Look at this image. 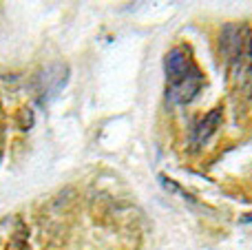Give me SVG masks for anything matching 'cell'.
<instances>
[{
    "label": "cell",
    "mask_w": 252,
    "mask_h": 250,
    "mask_svg": "<svg viewBox=\"0 0 252 250\" xmlns=\"http://www.w3.org/2000/svg\"><path fill=\"white\" fill-rule=\"evenodd\" d=\"M228 73H230L232 100L237 109H248L252 104V27L246 25L244 40L239 49L232 53V58L226 62Z\"/></svg>",
    "instance_id": "obj_1"
},
{
    "label": "cell",
    "mask_w": 252,
    "mask_h": 250,
    "mask_svg": "<svg viewBox=\"0 0 252 250\" xmlns=\"http://www.w3.org/2000/svg\"><path fill=\"white\" fill-rule=\"evenodd\" d=\"M204 82H206L204 73H201L199 69H195L192 73L184 75V78L177 80V82H168V91H166L168 102L170 104H177V106L190 104V102L199 95L201 89H204Z\"/></svg>",
    "instance_id": "obj_2"
},
{
    "label": "cell",
    "mask_w": 252,
    "mask_h": 250,
    "mask_svg": "<svg viewBox=\"0 0 252 250\" xmlns=\"http://www.w3.org/2000/svg\"><path fill=\"white\" fill-rule=\"evenodd\" d=\"M195 69H199V66L195 64L192 53L186 44H177V47H173L168 53H166L164 71H166V80H168V82H177V80H182L184 75L192 73Z\"/></svg>",
    "instance_id": "obj_3"
},
{
    "label": "cell",
    "mask_w": 252,
    "mask_h": 250,
    "mask_svg": "<svg viewBox=\"0 0 252 250\" xmlns=\"http://www.w3.org/2000/svg\"><path fill=\"white\" fill-rule=\"evenodd\" d=\"M221 124H223V106H215L204 118L197 120V124L192 126V140H190L192 149L195 151L204 149V146L213 140L215 133L221 128Z\"/></svg>",
    "instance_id": "obj_4"
},
{
    "label": "cell",
    "mask_w": 252,
    "mask_h": 250,
    "mask_svg": "<svg viewBox=\"0 0 252 250\" xmlns=\"http://www.w3.org/2000/svg\"><path fill=\"white\" fill-rule=\"evenodd\" d=\"M2 135H4V126H2V111H0V151H2Z\"/></svg>",
    "instance_id": "obj_5"
},
{
    "label": "cell",
    "mask_w": 252,
    "mask_h": 250,
    "mask_svg": "<svg viewBox=\"0 0 252 250\" xmlns=\"http://www.w3.org/2000/svg\"><path fill=\"white\" fill-rule=\"evenodd\" d=\"M241 224H252V213H248L246 217H241Z\"/></svg>",
    "instance_id": "obj_6"
}]
</instances>
